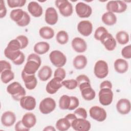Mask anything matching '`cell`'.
I'll return each instance as SVG.
<instances>
[{
	"instance_id": "obj_28",
	"label": "cell",
	"mask_w": 131,
	"mask_h": 131,
	"mask_svg": "<svg viewBox=\"0 0 131 131\" xmlns=\"http://www.w3.org/2000/svg\"><path fill=\"white\" fill-rule=\"evenodd\" d=\"M33 49L37 54L42 55L48 52L50 49V45L47 42L40 41L34 45Z\"/></svg>"
},
{
	"instance_id": "obj_37",
	"label": "cell",
	"mask_w": 131,
	"mask_h": 131,
	"mask_svg": "<svg viewBox=\"0 0 131 131\" xmlns=\"http://www.w3.org/2000/svg\"><path fill=\"white\" fill-rule=\"evenodd\" d=\"M107 30L104 27H99L97 28L94 33V37L97 40L100 41L107 33Z\"/></svg>"
},
{
	"instance_id": "obj_2",
	"label": "cell",
	"mask_w": 131,
	"mask_h": 131,
	"mask_svg": "<svg viewBox=\"0 0 131 131\" xmlns=\"http://www.w3.org/2000/svg\"><path fill=\"white\" fill-rule=\"evenodd\" d=\"M7 92L16 101H19L26 94L25 89L19 82L16 81L13 82L7 86Z\"/></svg>"
},
{
	"instance_id": "obj_10",
	"label": "cell",
	"mask_w": 131,
	"mask_h": 131,
	"mask_svg": "<svg viewBox=\"0 0 131 131\" xmlns=\"http://www.w3.org/2000/svg\"><path fill=\"white\" fill-rule=\"evenodd\" d=\"M89 113L91 117L99 122L104 121L107 117L105 110L98 106H93L90 108Z\"/></svg>"
},
{
	"instance_id": "obj_47",
	"label": "cell",
	"mask_w": 131,
	"mask_h": 131,
	"mask_svg": "<svg viewBox=\"0 0 131 131\" xmlns=\"http://www.w3.org/2000/svg\"><path fill=\"white\" fill-rule=\"evenodd\" d=\"M0 67H1V73L3 72L5 70H11V64L6 60H2L0 61Z\"/></svg>"
},
{
	"instance_id": "obj_15",
	"label": "cell",
	"mask_w": 131,
	"mask_h": 131,
	"mask_svg": "<svg viewBox=\"0 0 131 131\" xmlns=\"http://www.w3.org/2000/svg\"><path fill=\"white\" fill-rule=\"evenodd\" d=\"M77 30L82 35L87 37L91 34L93 31V25L89 20H82L77 25Z\"/></svg>"
},
{
	"instance_id": "obj_3",
	"label": "cell",
	"mask_w": 131,
	"mask_h": 131,
	"mask_svg": "<svg viewBox=\"0 0 131 131\" xmlns=\"http://www.w3.org/2000/svg\"><path fill=\"white\" fill-rule=\"evenodd\" d=\"M50 60L51 63L57 68L62 67L67 62V58L65 55L60 51H52L49 55Z\"/></svg>"
},
{
	"instance_id": "obj_1",
	"label": "cell",
	"mask_w": 131,
	"mask_h": 131,
	"mask_svg": "<svg viewBox=\"0 0 131 131\" xmlns=\"http://www.w3.org/2000/svg\"><path fill=\"white\" fill-rule=\"evenodd\" d=\"M41 63L40 57L37 54L32 53L28 56L27 62L23 71L28 74L34 75L40 67Z\"/></svg>"
},
{
	"instance_id": "obj_12",
	"label": "cell",
	"mask_w": 131,
	"mask_h": 131,
	"mask_svg": "<svg viewBox=\"0 0 131 131\" xmlns=\"http://www.w3.org/2000/svg\"><path fill=\"white\" fill-rule=\"evenodd\" d=\"M71 125L77 131H88L91 128V123L86 119L77 118L72 121Z\"/></svg>"
},
{
	"instance_id": "obj_24",
	"label": "cell",
	"mask_w": 131,
	"mask_h": 131,
	"mask_svg": "<svg viewBox=\"0 0 131 131\" xmlns=\"http://www.w3.org/2000/svg\"><path fill=\"white\" fill-rule=\"evenodd\" d=\"M114 65L115 71L120 74L125 73L128 68V63L127 61L122 58L116 59Z\"/></svg>"
},
{
	"instance_id": "obj_44",
	"label": "cell",
	"mask_w": 131,
	"mask_h": 131,
	"mask_svg": "<svg viewBox=\"0 0 131 131\" xmlns=\"http://www.w3.org/2000/svg\"><path fill=\"white\" fill-rule=\"evenodd\" d=\"M16 39H17L21 46V49H23L27 47L28 45L29 40L28 38L23 35H20L16 37Z\"/></svg>"
},
{
	"instance_id": "obj_33",
	"label": "cell",
	"mask_w": 131,
	"mask_h": 131,
	"mask_svg": "<svg viewBox=\"0 0 131 131\" xmlns=\"http://www.w3.org/2000/svg\"><path fill=\"white\" fill-rule=\"evenodd\" d=\"M116 38L118 42L122 45L126 44L129 39L128 34L124 31H120L116 35Z\"/></svg>"
},
{
	"instance_id": "obj_35",
	"label": "cell",
	"mask_w": 131,
	"mask_h": 131,
	"mask_svg": "<svg viewBox=\"0 0 131 131\" xmlns=\"http://www.w3.org/2000/svg\"><path fill=\"white\" fill-rule=\"evenodd\" d=\"M1 74V79L3 83H8L14 78V74L11 70H5Z\"/></svg>"
},
{
	"instance_id": "obj_42",
	"label": "cell",
	"mask_w": 131,
	"mask_h": 131,
	"mask_svg": "<svg viewBox=\"0 0 131 131\" xmlns=\"http://www.w3.org/2000/svg\"><path fill=\"white\" fill-rule=\"evenodd\" d=\"M31 20V18L29 16V15L27 13V12H26L25 11V14H24V16L23 17V18H22V19L18 23H17L16 24L20 27H25L28 26Z\"/></svg>"
},
{
	"instance_id": "obj_40",
	"label": "cell",
	"mask_w": 131,
	"mask_h": 131,
	"mask_svg": "<svg viewBox=\"0 0 131 131\" xmlns=\"http://www.w3.org/2000/svg\"><path fill=\"white\" fill-rule=\"evenodd\" d=\"M8 5L10 8L23 7L26 3V0H7Z\"/></svg>"
},
{
	"instance_id": "obj_20",
	"label": "cell",
	"mask_w": 131,
	"mask_h": 131,
	"mask_svg": "<svg viewBox=\"0 0 131 131\" xmlns=\"http://www.w3.org/2000/svg\"><path fill=\"white\" fill-rule=\"evenodd\" d=\"M16 121V116L11 111L4 112L1 117V122L6 127H10L14 124Z\"/></svg>"
},
{
	"instance_id": "obj_31",
	"label": "cell",
	"mask_w": 131,
	"mask_h": 131,
	"mask_svg": "<svg viewBox=\"0 0 131 131\" xmlns=\"http://www.w3.org/2000/svg\"><path fill=\"white\" fill-rule=\"evenodd\" d=\"M71 126V123L66 118H60L56 123V127L59 131H66Z\"/></svg>"
},
{
	"instance_id": "obj_13",
	"label": "cell",
	"mask_w": 131,
	"mask_h": 131,
	"mask_svg": "<svg viewBox=\"0 0 131 131\" xmlns=\"http://www.w3.org/2000/svg\"><path fill=\"white\" fill-rule=\"evenodd\" d=\"M21 76L24 82L25 86L28 90H32L35 88L37 84V80L35 74L29 75L23 71L21 72Z\"/></svg>"
},
{
	"instance_id": "obj_8",
	"label": "cell",
	"mask_w": 131,
	"mask_h": 131,
	"mask_svg": "<svg viewBox=\"0 0 131 131\" xmlns=\"http://www.w3.org/2000/svg\"><path fill=\"white\" fill-rule=\"evenodd\" d=\"M127 7L126 4L123 1H111L107 3L106 8L109 12L120 13L125 11Z\"/></svg>"
},
{
	"instance_id": "obj_43",
	"label": "cell",
	"mask_w": 131,
	"mask_h": 131,
	"mask_svg": "<svg viewBox=\"0 0 131 131\" xmlns=\"http://www.w3.org/2000/svg\"><path fill=\"white\" fill-rule=\"evenodd\" d=\"M66 73L64 69L62 68V67H59L55 70L54 74V77L59 78L63 80L66 77Z\"/></svg>"
},
{
	"instance_id": "obj_48",
	"label": "cell",
	"mask_w": 131,
	"mask_h": 131,
	"mask_svg": "<svg viewBox=\"0 0 131 131\" xmlns=\"http://www.w3.org/2000/svg\"><path fill=\"white\" fill-rule=\"evenodd\" d=\"M76 81L77 82L78 86H79L80 84L85 83V82H90V80L89 79V78L86 76L85 75H80L76 77Z\"/></svg>"
},
{
	"instance_id": "obj_5",
	"label": "cell",
	"mask_w": 131,
	"mask_h": 131,
	"mask_svg": "<svg viewBox=\"0 0 131 131\" xmlns=\"http://www.w3.org/2000/svg\"><path fill=\"white\" fill-rule=\"evenodd\" d=\"M60 13L64 17L71 16L73 12L72 4L67 0H56L55 2Z\"/></svg>"
},
{
	"instance_id": "obj_4",
	"label": "cell",
	"mask_w": 131,
	"mask_h": 131,
	"mask_svg": "<svg viewBox=\"0 0 131 131\" xmlns=\"http://www.w3.org/2000/svg\"><path fill=\"white\" fill-rule=\"evenodd\" d=\"M4 55L7 58L11 60L14 64L17 66L22 64L25 59V55L20 50L12 51L5 48Z\"/></svg>"
},
{
	"instance_id": "obj_30",
	"label": "cell",
	"mask_w": 131,
	"mask_h": 131,
	"mask_svg": "<svg viewBox=\"0 0 131 131\" xmlns=\"http://www.w3.org/2000/svg\"><path fill=\"white\" fill-rule=\"evenodd\" d=\"M83 98L88 101L94 99L96 96V93L91 86L86 87L80 91Z\"/></svg>"
},
{
	"instance_id": "obj_38",
	"label": "cell",
	"mask_w": 131,
	"mask_h": 131,
	"mask_svg": "<svg viewBox=\"0 0 131 131\" xmlns=\"http://www.w3.org/2000/svg\"><path fill=\"white\" fill-rule=\"evenodd\" d=\"M6 49L9 51H15L20 50L21 49V46L19 41L15 38L11 40L8 43L7 47L6 48Z\"/></svg>"
},
{
	"instance_id": "obj_29",
	"label": "cell",
	"mask_w": 131,
	"mask_h": 131,
	"mask_svg": "<svg viewBox=\"0 0 131 131\" xmlns=\"http://www.w3.org/2000/svg\"><path fill=\"white\" fill-rule=\"evenodd\" d=\"M39 34L41 38L46 39H49L54 37V31L51 27L45 26L41 27L39 29Z\"/></svg>"
},
{
	"instance_id": "obj_17",
	"label": "cell",
	"mask_w": 131,
	"mask_h": 131,
	"mask_svg": "<svg viewBox=\"0 0 131 131\" xmlns=\"http://www.w3.org/2000/svg\"><path fill=\"white\" fill-rule=\"evenodd\" d=\"M58 18L57 12L54 8L51 7L46 9L45 19L48 24L50 25H55L58 21Z\"/></svg>"
},
{
	"instance_id": "obj_6",
	"label": "cell",
	"mask_w": 131,
	"mask_h": 131,
	"mask_svg": "<svg viewBox=\"0 0 131 131\" xmlns=\"http://www.w3.org/2000/svg\"><path fill=\"white\" fill-rule=\"evenodd\" d=\"M56 102L51 97H47L42 100L39 105L40 112L43 114H48L53 112L56 107Z\"/></svg>"
},
{
	"instance_id": "obj_41",
	"label": "cell",
	"mask_w": 131,
	"mask_h": 131,
	"mask_svg": "<svg viewBox=\"0 0 131 131\" xmlns=\"http://www.w3.org/2000/svg\"><path fill=\"white\" fill-rule=\"evenodd\" d=\"M74 114L78 118L86 119L88 116L86 110L83 107H78L74 111Z\"/></svg>"
},
{
	"instance_id": "obj_49",
	"label": "cell",
	"mask_w": 131,
	"mask_h": 131,
	"mask_svg": "<svg viewBox=\"0 0 131 131\" xmlns=\"http://www.w3.org/2000/svg\"><path fill=\"white\" fill-rule=\"evenodd\" d=\"M15 130L16 131H28L30 129L26 127L23 124L21 120H19L15 125Z\"/></svg>"
},
{
	"instance_id": "obj_46",
	"label": "cell",
	"mask_w": 131,
	"mask_h": 131,
	"mask_svg": "<svg viewBox=\"0 0 131 131\" xmlns=\"http://www.w3.org/2000/svg\"><path fill=\"white\" fill-rule=\"evenodd\" d=\"M79 104L78 99L75 96H71V103L68 110L72 111L76 108Z\"/></svg>"
},
{
	"instance_id": "obj_23",
	"label": "cell",
	"mask_w": 131,
	"mask_h": 131,
	"mask_svg": "<svg viewBox=\"0 0 131 131\" xmlns=\"http://www.w3.org/2000/svg\"><path fill=\"white\" fill-rule=\"evenodd\" d=\"M21 121L26 127L30 129L34 126L36 124V118L34 114L32 113H27L23 116Z\"/></svg>"
},
{
	"instance_id": "obj_26",
	"label": "cell",
	"mask_w": 131,
	"mask_h": 131,
	"mask_svg": "<svg viewBox=\"0 0 131 131\" xmlns=\"http://www.w3.org/2000/svg\"><path fill=\"white\" fill-rule=\"evenodd\" d=\"M87 58L83 55L76 56L73 61L74 68L77 70H81L84 69L87 64Z\"/></svg>"
},
{
	"instance_id": "obj_19",
	"label": "cell",
	"mask_w": 131,
	"mask_h": 131,
	"mask_svg": "<svg viewBox=\"0 0 131 131\" xmlns=\"http://www.w3.org/2000/svg\"><path fill=\"white\" fill-rule=\"evenodd\" d=\"M73 50L77 53H83L87 49V45L85 41L80 37H75L71 42Z\"/></svg>"
},
{
	"instance_id": "obj_45",
	"label": "cell",
	"mask_w": 131,
	"mask_h": 131,
	"mask_svg": "<svg viewBox=\"0 0 131 131\" xmlns=\"http://www.w3.org/2000/svg\"><path fill=\"white\" fill-rule=\"evenodd\" d=\"M122 56L126 59H130L131 58V46L129 45L124 47L121 50Z\"/></svg>"
},
{
	"instance_id": "obj_11",
	"label": "cell",
	"mask_w": 131,
	"mask_h": 131,
	"mask_svg": "<svg viewBox=\"0 0 131 131\" xmlns=\"http://www.w3.org/2000/svg\"><path fill=\"white\" fill-rule=\"evenodd\" d=\"M75 11L78 16L80 18H88L92 13V8L83 2H79L76 5Z\"/></svg>"
},
{
	"instance_id": "obj_7",
	"label": "cell",
	"mask_w": 131,
	"mask_h": 131,
	"mask_svg": "<svg viewBox=\"0 0 131 131\" xmlns=\"http://www.w3.org/2000/svg\"><path fill=\"white\" fill-rule=\"evenodd\" d=\"M94 72L95 75L99 79L106 77L108 73V67L107 62L102 60L97 61L94 66Z\"/></svg>"
},
{
	"instance_id": "obj_18",
	"label": "cell",
	"mask_w": 131,
	"mask_h": 131,
	"mask_svg": "<svg viewBox=\"0 0 131 131\" xmlns=\"http://www.w3.org/2000/svg\"><path fill=\"white\" fill-rule=\"evenodd\" d=\"M116 108L117 111L122 115L128 114L131 108L130 101L125 98L120 99L117 103Z\"/></svg>"
},
{
	"instance_id": "obj_25",
	"label": "cell",
	"mask_w": 131,
	"mask_h": 131,
	"mask_svg": "<svg viewBox=\"0 0 131 131\" xmlns=\"http://www.w3.org/2000/svg\"><path fill=\"white\" fill-rule=\"evenodd\" d=\"M52 74V70L51 68L48 66H44L39 70L38 77L40 80L46 81L51 77Z\"/></svg>"
},
{
	"instance_id": "obj_51",
	"label": "cell",
	"mask_w": 131,
	"mask_h": 131,
	"mask_svg": "<svg viewBox=\"0 0 131 131\" xmlns=\"http://www.w3.org/2000/svg\"><path fill=\"white\" fill-rule=\"evenodd\" d=\"M100 89L103 88H108V89H112V83L109 80H104L101 83L100 85Z\"/></svg>"
},
{
	"instance_id": "obj_14",
	"label": "cell",
	"mask_w": 131,
	"mask_h": 131,
	"mask_svg": "<svg viewBox=\"0 0 131 131\" xmlns=\"http://www.w3.org/2000/svg\"><path fill=\"white\" fill-rule=\"evenodd\" d=\"M62 80L59 78L54 77L47 84L46 87L47 92L50 94L56 93L58 90L62 86Z\"/></svg>"
},
{
	"instance_id": "obj_53",
	"label": "cell",
	"mask_w": 131,
	"mask_h": 131,
	"mask_svg": "<svg viewBox=\"0 0 131 131\" xmlns=\"http://www.w3.org/2000/svg\"><path fill=\"white\" fill-rule=\"evenodd\" d=\"M43 130H47V131H55L56 129L52 126H46L43 129Z\"/></svg>"
},
{
	"instance_id": "obj_27",
	"label": "cell",
	"mask_w": 131,
	"mask_h": 131,
	"mask_svg": "<svg viewBox=\"0 0 131 131\" xmlns=\"http://www.w3.org/2000/svg\"><path fill=\"white\" fill-rule=\"evenodd\" d=\"M101 19L102 22L107 26H113L117 22V17L115 14L109 11L102 15Z\"/></svg>"
},
{
	"instance_id": "obj_39",
	"label": "cell",
	"mask_w": 131,
	"mask_h": 131,
	"mask_svg": "<svg viewBox=\"0 0 131 131\" xmlns=\"http://www.w3.org/2000/svg\"><path fill=\"white\" fill-rule=\"evenodd\" d=\"M62 84L69 90L75 89L78 86L76 80L73 79L63 80L62 81Z\"/></svg>"
},
{
	"instance_id": "obj_16",
	"label": "cell",
	"mask_w": 131,
	"mask_h": 131,
	"mask_svg": "<svg viewBox=\"0 0 131 131\" xmlns=\"http://www.w3.org/2000/svg\"><path fill=\"white\" fill-rule=\"evenodd\" d=\"M21 107L27 111H32L36 106V102L34 97L31 96H25L19 100Z\"/></svg>"
},
{
	"instance_id": "obj_32",
	"label": "cell",
	"mask_w": 131,
	"mask_h": 131,
	"mask_svg": "<svg viewBox=\"0 0 131 131\" xmlns=\"http://www.w3.org/2000/svg\"><path fill=\"white\" fill-rule=\"evenodd\" d=\"M25 11L21 9H16L12 10L10 13L11 19L16 24L19 23L23 18Z\"/></svg>"
},
{
	"instance_id": "obj_36",
	"label": "cell",
	"mask_w": 131,
	"mask_h": 131,
	"mask_svg": "<svg viewBox=\"0 0 131 131\" xmlns=\"http://www.w3.org/2000/svg\"><path fill=\"white\" fill-rule=\"evenodd\" d=\"M57 41L60 45L67 43L69 40V35L67 32L63 30L59 31L56 36Z\"/></svg>"
},
{
	"instance_id": "obj_9",
	"label": "cell",
	"mask_w": 131,
	"mask_h": 131,
	"mask_svg": "<svg viewBox=\"0 0 131 131\" xmlns=\"http://www.w3.org/2000/svg\"><path fill=\"white\" fill-rule=\"evenodd\" d=\"M113 99V92L108 88L100 89L99 92V101L101 104L106 106L111 104Z\"/></svg>"
},
{
	"instance_id": "obj_50",
	"label": "cell",
	"mask_w": 131,
	"mask_h": 131,
	"mask_svg": "<svg viewBox=\"0 0 131 131\" xmlns=\"http://www.w3.org/2000/svg\"><path fill=\"white\" fill-rule=\"evenodd\" d=\"M7 14V9L5 6L4 1H1L0 3V17L2 18L4 17Z\"/></svg>"
},
{
	"instance_id": "obj_21",
	"label": "cell",
	"mask_w": 131,
	"mask_h": 131,
	"mask_svg": "<svg viewBox=\"0 0 131 131\" xmlns=\"http://www.w3.org/2000/svg\"><path fill=\"white\" fill-rule=\"evenodd\" d=\"M100 42L104 45L105 49L110 51H113L116 47L117 42L116 39L109 33L100 40Z\"/></svg>"
},
{
	"instance_id": "obj_22",
	"label": "cell",
	"mask_w": 131,
	"mask_h": 131,
	"mask_svg": "<svg viewBox=\"0 0 131 131\" xmlns=\"http://www.w3.org/2000/svg\"><path fill=\"white\" fill-rule=\"evenodd\" d=\"M27 8L29 12L35 17H39L42 14V7L36 2L32 1L30 2Z\"/></svg>"
},
{
	"instance_id": "obj_52",
	"label": "cell",
	"mask_w": 131,
	"mask_h": 131,
	"mask_svg": "<svg viewBox=\"0 0 131 131\" xmlns=\"http://www.w3.org/2000/svg\"><path fill=\"white\" fill-rule=\"evenodd\" d=\"M65 118H66L67 119H68L69 121L70 122V123H71L73 120H74L75 119L77 118V117L73 113V114H68L67 116H65Z\"/></svg>"
},
{
	"instance_id": "obj_34",
	"label": "cell",
	"mask_w": 131,
	"mask_h": 131,
	"mask_svg": "<svg viewBox=\"0 0 131 131\" xmlns=\"http://www.w3.org/2000/svg\"><path fill=\"white\" fill-rule=\"evenodd\" d=\"M71 103V96L67 95H62L59 100V106L63 110H69Z\"/></svg>"
}]
</instances>
